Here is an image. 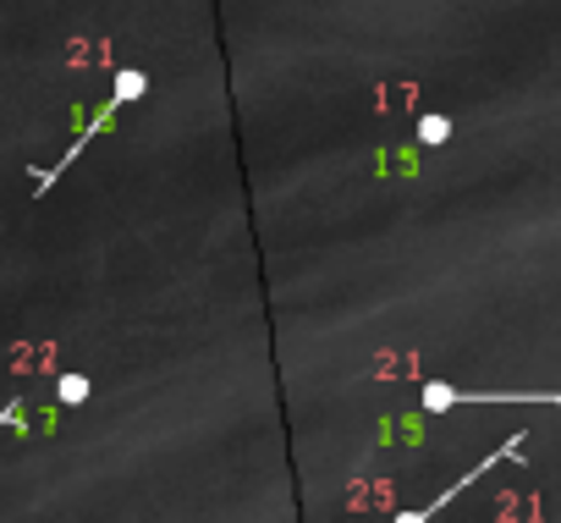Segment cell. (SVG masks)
<instances>
[{
    "instance_id": "1",
    "label": "cell",
    "mask_w": 561,
    "mask_h": 523,
    "mask_svg": "<svg viewBox=\"0 0 561 523\" xmlns=\"http://www.w3.org/2000/svg\"><path fill=\"white\" fill-rule=\"evenodd\" d=\"M512 452H517V446H506V452H495V457H484V463H479V468H468V474H462V479H457V485H451L446 496H435V501H424V507H413V512H402L397 523H435V512H440V507H446V501H451L457 490H468V485H479V474H484L490 463H501V457H512Z\"/></svg>"
},
{
    "instance_id": "2",
    "label": "cell",
    "mask_w": 561,
    "mask_h": 523,
    "mask_svg": "<svg viewBox=\"0 0 561 523\" xmlns=\"http://www.w3.org/2000/svg\"><path fill=\"white\" fill-rule=\"evenodd\" d=\"M83 397H89V380L67 375V380H61V402H83Z\"/></svg>"
},
{
    "instance_id": "3",
    "label": "cell",
    "mask_w": 561,
    "mask_h": 523,
    "mask_svg": "<svg viewBox=\"0 0 561 523\" xmlns=\"http://www.w3.org/2000/svg\"><path fill=\"white\" fill-rule=\"evenodd\" d=\"M12 419H18V408H7V413H0V430H7V424H12Z\"/></svg>"
}]
</instances>
